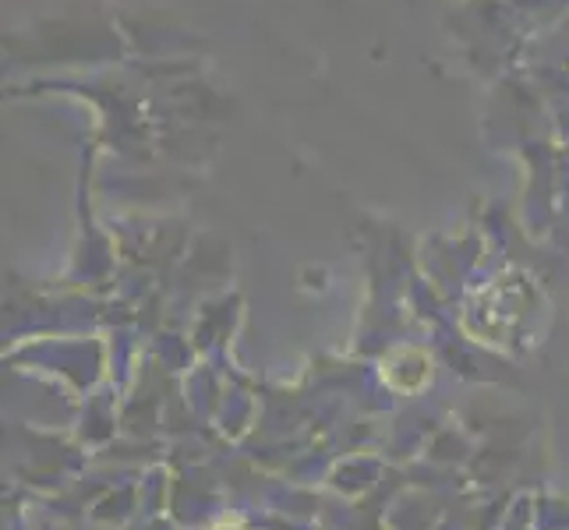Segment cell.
Wrapping results in <instances>:
<instances>
[{"label": "cell", "instance_id": "cell-1", "mask_svg": "<svg viewBox=\"0 0 569 530\" xmlns=\"http://www.w3.org/2000/svg\"><path fill=\"white\" fill-rule=\"evenodd\" d=\"M212 530H251L248 523H241V520H220Z\"/></svg>", "mask_w": 569, "mask_h": 530}]
</instances>
